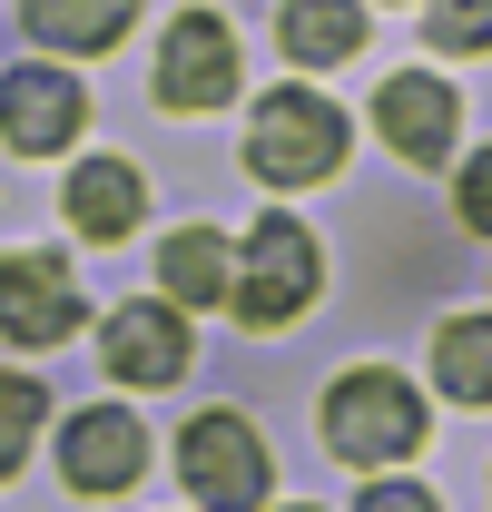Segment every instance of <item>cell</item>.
Listing matches in <instances>:
<instances>
[{
	"instance_id": "17",
	"label": "cell",
	"mask_w": 492,
	"mask_h": 512,
	"mask_svg": "<svg viewBox=\"0 0 492 512\" xmlns=\"http://www.w3.org/2000/svg\"><path fill=\"white\" fill-rule=\"evenodd\" d=\"M433 50H492V10H433Z\"/></svg>"
},
{
	"instance_id": "3",
	"label": "cell",
	"mask_w": 492,
	"mask_h": 512,
	"mask_svg": "<svg viewBox=\"0 0 492 512\" xmlns=\"http://www.w3.org/2000/svg\"><path fill=\"white\" fill-rule=\"evenodd\" d=\"M178 473L207 512H266V444L246 414H197L178 434Z\"/></svg>"
},
{
	"instance_id": "13",
	"label": "cell",
	"mask_w": 492,
	"mask_h": 512,
	"mask_svg": "<svg viewBox=\"0 0 492 512\" xmlns=\"http://www.w3.org/2000/svg\"><path fill=\"white\" fill-rule=\"evenodd\" d=\"M158 286H168L178 306H217V296H237V256L217 247V227H178V237L158 247Z\"/></svg>"
},
{
	"instance_id": "8",
	"label": "cell",
	"mask_w": 492,
	"mask_h": 512,
	"mask_svg": "<svg viewBox=\"0 0 492 512\" xmlns=\"http://www.w3.org/2000/svg\"><path fill=\"white\" fill-rule=\"evenodd\" d=\"M374 128H384V148H404L414 168H443V158H453V89H443L433 69H394V79L374 89Z\"/></svg>"
},
{
	"instance_id": "10",
	"label": "cell",
	"mask_w": 492,
	"mask_h": 512,
	"mask_svg": "<svg viewBox=\"0 0 492 512\" xmlns=\"http://www.w3.org/2000/svg\"><path fill=\"white\" fill-rule=\"evenodd\" d=\"M99 355H109V375L119 384H178L187 375V325H178V306H119L109 316V335H99Z\"/></svg>"
},
{
	"instance_id": "18",
	"label": "cell",
	"mask_w": 492,
	"mask_h": 512,
	"mask_svg": "<svg viewBox=\"0 0 492 512\" xmlns=\"http://www.w3.org/2000/svg\"><path fill=\"white\" fill-rule=\"evenodd\" d=\"M463 227H483V237H492V148L463 158Z\"/></svg>"
},
{
	"instance_id": "2",
	"label": "cell",
	"mask_w": 492,
	"mask_h": 512,
	"mask_svg": "<svg viewBox=\"0 0 492 512\" xmlns=\"http://www.w3.org/2000/svg\"><path fill=\"white\" fill-rule=\"evenodd\" d=\"M325 444L335 463H404V453L424 444V394L404 375H384V365H355V375L325 394Z\"/></svg>"
},
{
	"instance_id": "5",
	"label": "cell",
	"mask_w": 492,
	"mask_h": 512,
	"mask_svg": "<svg viewBox=\"0 0 492 512\" xmlns=\"http://www.w3.org/2000/svg\"><path fill=\"white\" fill-rule=\"evenodd\" d=\"M237 89V40L217 10H178L168 40H158V99L168 109H217Z\"/></svg>"
},
{
	"instance_id": "15",
	"label": "cell",
	"mask_w": 492,
	"mask_h": 512,
	"mask_svg": "<svg viewBox=\"0 0 492 512\" xmlns=\"http://www.w3.org/2000/svg\"><path fill=\"white\" fill-rule=\"evenodd\" d=\"M128 0H99V10H69V0H40L30 10V40H50V50H109V40H128Z\"/></svg>"
},
{
	"instance_id": "19",
	"label": "cell",
	"mask_w": 492,
	"mask_h": 512,
	"mask_svg": "<svg viewBox=\"0 0 492 512\" xmlns=\"http://www.w3.org/2000/svg\"><path fill=\"white\" fill-rule=\"evenodd\" d=\"M355 512H443V503H433L424 483H365V503H355Z\"/></svg>"
},
{
	"instance_id": "9",
	"label": "cell",
	"mask_w": 492,
	"mask_h": 512,
	"mask_svg": "<svg viewBox=\"0 0 492 512\" xmlns=\"http://www.w3.org/2000/svg\"><path fill=\"white\" fill-rule=\"evenodd\" d=\"M60 473L79 493H128L138 473H148V434H138V414L128 404H99V414H79L60 434Z\"/></svg>"
},
{
	"instance_id": "12",
	"label": "cell",
	"mask_w": 492,
	"mask_h": 512,
	"mask_svg": "<svg viewBox=\"0 0 492 512\" xmlns=\"http://www.w3.org/2000/svg\"><path fill=\"white\" fill-rule=\"evenodd\" d=\"M365 10L355 0H315V10H276V40H286V60L296 69H335V60H355L365 50Z\"/></svg>"
},
{
	"instance_id": "6",
	"label": "cell",
	"mask_w": 492,
	"mask_h": 512,
	"mask_svg": "<svg viewBox=\"0 0 492 512\" xmlns=\"http://www.w3.org/2000/svg\"><path fill=\"white\" fill-rule=\"evenodd\" d=\"M79 119H89V99H79L69 69H10V79H0V148L50 158V148L79 138Z\"/></svg>"
},
{
	"instance_id": "11",
	"label": "cell",
	"mask_w": 492,
	"mask_h": 512,
	"mask_svg": "<svg viewBox=\"0 0 492 512\" xmlns=\"http://www.w3.org/2000/svg\"><path fill=\"white\" fill-rule=\"evenodd\" d=\"M138 207H148V188H138L128 158H79V168H69V227H79V237L109 247V237L138 227Z\"/></svg>"
},
{
	"instance_id": "16",
	"label": "cell",
	"mask_w": 492,
	"mask_h": 512,
	"mask_svg": "<svg viewBox=\"0 0 492 512\" xmlns=\"http://www.w3.org/2000/svg\"><path fill=\"white\" fill-rule=\"evenodd\" d=\"M40 424H50V394L30 375H0V483L30 463V434H40Z\"/></svg>"
},
{
	"instance_id": "14",
	"label": "cell",
	"mask_w": 492,
	"mask_h": 512,
	"mask_svg": "<svg viewBox=\"0 0 492 512\" xmlns=\"http://www.w3.org/2000/svg\"><path fill=\"white\" fill-rule=\"evenodd\" d=\"M433 375L443 394H463V404H492V316H453L433 335Z\"/></svg>"
},
{
	"instance_id": "1",
	"label": "cell",
	"mask_w": 492,
	"mask_h": 512,
	"mask_svg": "<svg viewBox=\"0 0 492 512\" xmlns=\"http://www.w3.org/2000/svg\"><path fill=\"white\" fill-rule=\"evenodd\" d=\"M335 158H345L335 99H315V89H266V99H256V119H246V168H256L266 188H315V178H335Z\"/></svg>"
},
{
	"instance_id": "4",
	"label": "cell",
	"mask_w": 492,
	"mask_h": 512,
	"mask_svg": "<svg viewBox=\"0 0 492 512\" xmlns=\"http://www.w3.org/2000/svg\"><path fill=\"white\" fill-rule=\"evenodd\" d=\"M306 296H315V237L296 227V217H256V237H246V256H237V296H227V306L266 335V325L306 316Z\"/></svg>"
},
{
	"instance_id": "7",
	"label": "cell",
	"mask_w": 492,
	"mask_h": 512,
	"mask_svg": "<svg viewBox=\"0 0 492 512\" xmlns=\"http://www.w3.org/2000/svg\"><path fill=\"white\" fill-rule=\"evenodd\" d=\"M0 335L10 345H69L79 335V286L60 256H0Z\"/></svg>"
}]
</instances>
